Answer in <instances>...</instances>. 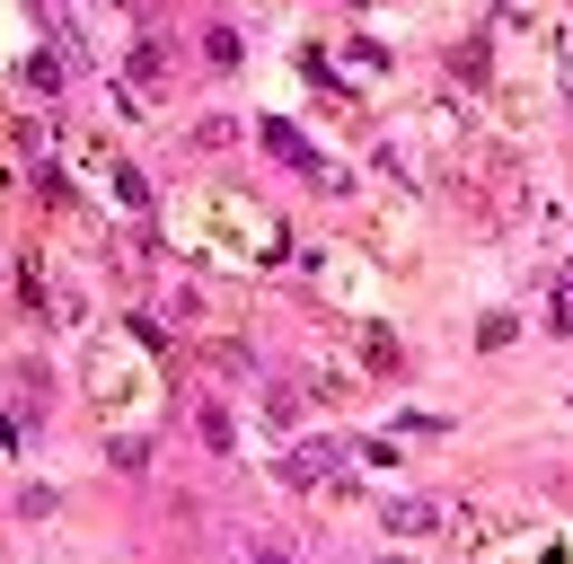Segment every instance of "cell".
Segmentation results:
<instances>
[{
    "mask_svg": "<svg viewBox=\"0 0 573 564\" xmlns=\"http://www.w3.org/2000/svg\"><path fill=\"white\" fill-rule=\"evenodd\" d=\"M336 467H344V442H300V451H283V485L309 494V485H327Z\"/></svg>",
    "mask_w": 573,
    "mask_h": 564,
    "instance_id": "1",
    "label": "cell"
},
{
    "mask_svg": "<svg viewBox=\"0 0 573 564\" xmlns=\"http://www.w3.org/2000/svg\"><path fill=\"white\" fill-rule=\"evenodd\" d=\"M379 521H388L397 538H424V530H442V503H424V494H379Z\"/></svg>",
    "mask_w": 573,
    "mask_h": 564,
    "instance_id": "2",
    "label": "cell"
},
{
    "mask_svg": "<svg viewBox=\"0 0 573 564\" xmlns=\"http://www.w3.org/2000/svg\"><path fill=\"white\" fill-rule=\"evenodd\" d=\"M265 150L283 159V168H309V177H327V159L309 150V132H292V123H265Z\"/></svg>",
    "mask_w": 573,
    "mask_h": 564,
    "instance_id": "3",
    "label": "cell"
},
{
    "mask_svg": "<svg viewBox=\"0 0 573 564\" xmlns=\"http://www.w3.org/2000/svg\"><path fill=\"white\" fill-rule=\"evenodd\" d=\"M132 80H141V89H159V80H168V53H159V44H141V53H132Z\"/></svg>",
    "mask_w": 573,
    "mask_h": 564,
    "instance_id": "4",
    "label": "cell"
},
{
    "mask_svg": "<svg viewBox=\"0 0 573 564\" xmlns=\"http://www.w3.org/2000/svg\"><path fill=\"white\" fill-rule=\"evenodd\" d=\"M247 564H300V556H292L283 538H247Z\"/></svg>",
    "mask_w": 573,
    "mask_h": 564,
    "instance_id": "5",
    "label": "cell"
}]
</instances>
